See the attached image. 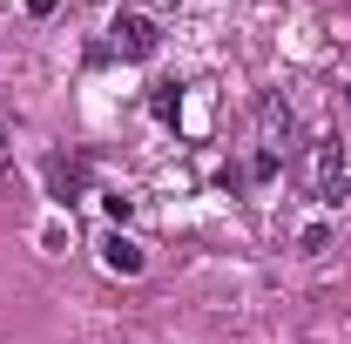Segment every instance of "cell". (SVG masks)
<instances>
[{
  "mask_svg": "<svg viewBox=\"0 0 351 344\" xmlns=\"http://www.w3.org/2000/svg\"><path fill=\"white\" fill-rule=\"evenodd\" d=\"M304 189L317 203H338L345 196V149L338 142H311L304 149Z\"/></svg>",
  "mask_w": 351,
  "mask_h": 344,
  "instance_id": "6da1fadb",
  "label": "cell"
},
{
  "mask_svg": "<svg viewBox=\"0 0 351 344\" xmlns=\"http://www.w3.org/2000/svg\"><path fill=\"white\" fill-rule=\"evenodd\" d=\"M108 34H115V47H122L129 61H142V54H156V21H142V14H122V21L108 27Z\"/></svg>",
  "mask_w": 351,
  "mask_h": 344,
  "instance_id": "7a4b0ae2",
  "label": "cell"
},
{
  "mask_svg": "<svg viewBox=\"0 0 351 344\" xmlns=\"http://www.w3.org/2000/svg\"><path fill=\"white\" fill-rule=\"evenodd\" d=\"M284 135H291V108H284V101L270 95V101H263V149H277Z\"/></svg>",
  "mask_w": 351,
  "mask_h": 344,
  "instance_id": "3957f363",
  "label": "cell"
},
{
  "mask_svg": "<svg viewBox=\"0 0 351 344\" xmlns=\"http://www.w3.org/2000/svg\"><path fill=\"white\" fill-rule=\"evenodd\" d=\"M108 270H122V277H135V270H142V250H135L129 236H108Z\"/></svg>",
  "mask_w": 351,
  "mask_h": 344,
  "instance_id": "277c9868",
  "label": "cell"
},
{
  "mask_svg": "<svg viewBox=\"0 0 351 344\" xmlns=\"http://www.w3.org/2000/svg\"><path fill=\"white\" fill-rule=\"evenodd\" d=\"M47 182H54V196H61V203H75V189H82V169H68V162L54 156V162H47Z\"/></svg>",
  "mask_w": 351,
  "mask_h": 344,
  "instance_id": "5b68a950",
  "label": "cell"
}]
</instances>
